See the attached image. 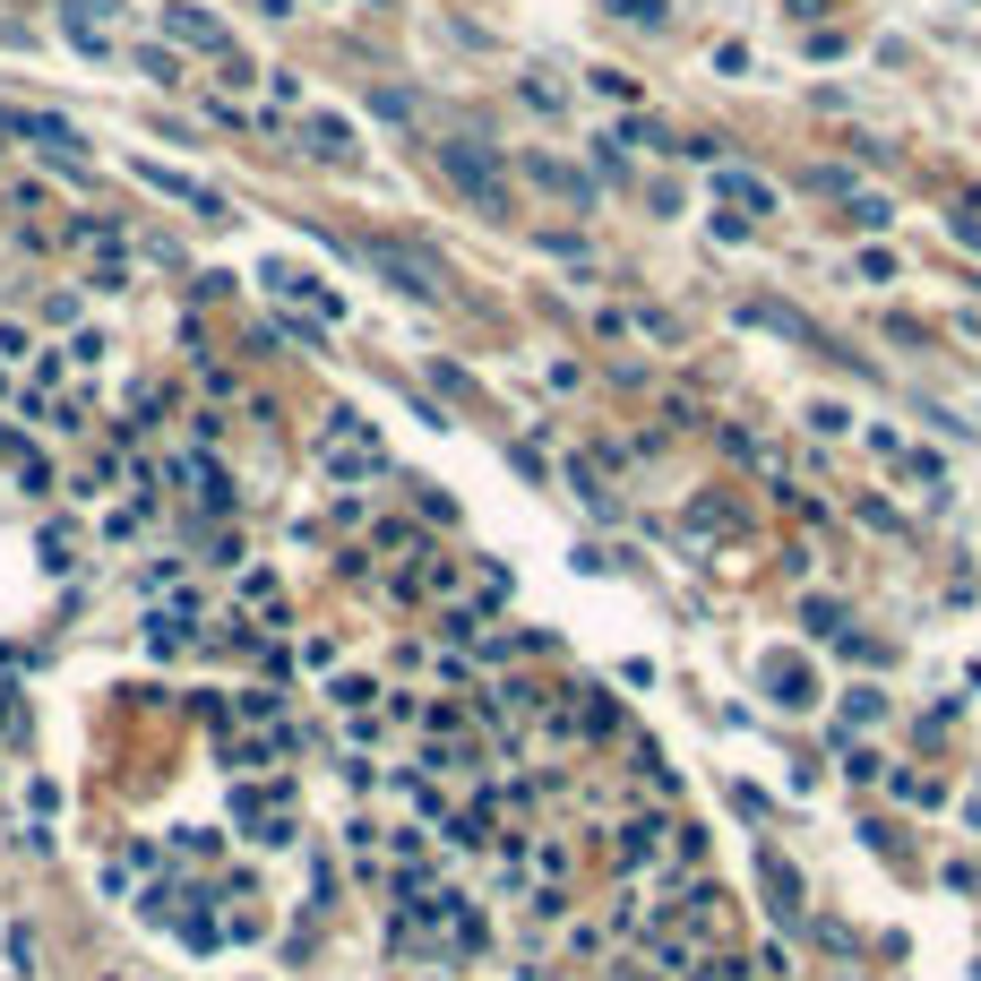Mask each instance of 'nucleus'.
Instances as JSON below:
<instances>
[{
  "label": "nucleus",
  "mask_w": 981,
  "mask_h": 981,
  "mask_svg": "<svg viewBox=\"0 0 981 981\" xmlns=\"http://www.w3.org/2000/svg\"><path fill=\"white\" fill-rule=\"evenodd\" d=\"M810 431H827V439H836V431H853V413H844V405H810Z\"/></svg>",
  "instance_id": "f8f14e48"
},
{
  "label": "nucleus",
  "mask_w": 981,
  "mask_h": 981,
  "mask_svg": "<svg viewBox=\"0 0 981 981\" xmlns=\"http://www.w3.org/2000/svg\"><path fill=\"white\" fill-rule=\"evenodd\" d=\"M525 181H534V190H551V199H569V207H586V199H595V181H586L577 164H560V155H525Z\"/></svg>",
  "instance_id": "39448f33"
},
{
  "label": "nucleus",
  "mask_w": 981,
  "mask_h": 981,
  "mask_svg": "<svg viewBox=\"0 0 981 981\" xmlns=\"http://www.w3.org/2000/svg\"><path fill=\"white\" fill-rule=\"evenodd\" d=\"M577 724H586V732H612L620 715H612V698H603V689H586V706H577Z\"/></svg>",
  "instance_id": "9b49d317"
},
{
  "label": "nucleus",
  "mask_w": 981,
  "mask_h": 981,
  "mask_svg": "<svg viewBox=\"0 0 981 981\" xmlns=\"http://www.w3.org/2000/svg\"><path fill=\"white\" fill-rule=\"evenodd\" d=\"M370 267H379V276H396L413 302H439V293H448L439 258H422V250H405V242H379V250H370Z\"/></svg>",
  "instance_id": "7ed1b4c3"
},
{
  "label": "nucleus",
  "mask_w": 981,
  "mask_h": 981,
  "mask_svg": "<svg viewBox=\"0 0 981 981\" xmlns=\"http://www.w3.org/2000/svg\"><path fill=\"white\" fill-rule=\"evenodd\" d=\"M164 35H173V43H190V52H225V43H233V35H225V17H207V9H181V0H173Z\"/></svg>",
  "instance_id": "0eeeda50"
},
{
  "label": "nucleus",
  "mask_w": 981,
  "mask_h": 981,
  "mask_svg": "<svg viewBox=\"0 0 981 981\" xmlns=\"http://www.w3.org/2000/svg\"><path fill=\"white\" fill-rule=\"evenodd\" d=\"M0 129H9V138H35V146L61 155V164H78V129L52 122V113H0Z\"/></svg>",
  "instance_id": "20e7f679"
},
{
  "label": "nucleus",
  "mask_w": 981,
  "mask_h": 981,
  "mask_svg": "<svg viewBox=\"0 0 981 981\" xmlns=\"http://www.w3.org/2000/svg\"><path fill=\"white\" fill-rule=\"evenodd\" d=\"M620 17H628V26H663V0H612Z\"/></svg>",
  "instance_id": "ddd939ff"
},
{
  "label": "nucleus",
  "mask_w": 981,
  "mask_h": 981,
  "mask_svg": "<svg viewBox=\"0 0 981 981\" xmlns=\"http://www.w3.org/2000/svg\"><path fill=\"white\" fill-rule=\"evenodd\" d=\"M310 146H319L328 164H354V129L336 122V113H310Z\"/></svg>",
  "instance_id": "1a4fd4ad"
},
{
  "label": "nucleus",
  "mask_w": 981,
  "mask_h": 981,
  "mask_svg": "<svg viewBox=\"0 0 981 981\" xmlns=\"http://www.w3.org/2000/svg\"><path fill=\"white\" fill-rule=\"evenodd\" d=\"M250 9H258V17H293V0H250Z\"/></svg>",
  "instance_id": "4468645a"
},
{
  "label": "nucleus",
  "mask_w": 981,
  "mask_h": 981,
  "mask_svg": "<svg viewBox=\"0 0 981 981\" xmlns=\"http://www.w3.org/2000/svg\"><path fill=\"white\" fill-rule=\"evenodd\" d=\"M766 689H775V706H810V698H818V680H810L801 663H783V654L766 663Z\"/></svg>",
  "instance_id": "6e6552de"
},
{
  "label": "nucleus",
  "mask_w": 981,
  "mask_h": 981,
  "mask_svg": "<svg viewBox=\"0 0 981 981\" xmlns=\"http://www.w3.org/2000/svg\"><path fill=\"white\" fill-rule=\"evenodd\" d=\"M319 474H328V483H370V474H387V448H379V431H370L362 413H328V422H319Z\"/></svg>",
  "instance_id": "f257e3e1"
},
{
  "label": "nucleus",
  "mask_w": 981,
  "mask_h": 981,
  "mask_svg": "<svg viewBox=\"0 0 981 981\" xmlns=\"http://www.w3.org/2000/svg\"><path fill=\"white\" fill-rule=\"evenodd\" d=\"M370 113H387V122H422V104H413V95H396V87H379V95H370Z\"/></svg>",
  "instance_id": "9d476101"
},
{
  "label": "nucleus",
  "mask_w": 981,
  "mask_h": 981,
  "mask_svg": "<svg viewBox=\"0 0 981 981\" xmlns=\"http://www.w3.org/2000/svg\"><path fill=\"white\" fill-rule=\"evenodd\" d=\"M439 173L457 181V199L474 207V216H508L517 199H508V173L490 164V146H474V138H448L439 146Z\"/></svg>",
  "instance_id": "f03ea898"
},
{
  "label": "nucleus",
  "mask_w": 981,
  "mask_h": 981,
  "mask_svg": "<svg viewBox=\"0 0 981 981\" xmlns=\"http://www.w3.org/2000/svg\"><path fill=\"white\" fill-rule=\"evenodd\" d=\"M715 199H724V207H740V216H775V181H757V173H740V164H724V173H715Z\"/></svg>",
  "instance_id": "423d86ee"
}]
</instances>
